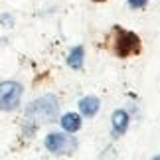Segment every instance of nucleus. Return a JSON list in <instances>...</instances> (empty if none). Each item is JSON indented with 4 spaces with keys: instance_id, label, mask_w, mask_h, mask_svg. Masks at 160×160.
I'll use <instances>...</instances> for the list:
<instances>
[{
    "instance_id": "obj_1",
    "label": "nucleus",
    "mask_w": 160,
    "mask_h": 160,
    "mask_svg": "<svg viewBox=\"0 0 160 160\" xmlns=\"http://www.w3.org/2000/svg\"><path fill=\"white\" fill-rule=\"evenodd\" d=\"M58 109H59L58 99L53 95H46L30 105L28 117H32L34 121H40V122H53L55 117H58Z\"/></svg>"
},
{
    "instance_id": "obj_2",
    "label": "nucleus",
    "mask_w": 160,
    "mask_h": 160,
    "mask_svg": "<svg viewBox=\"0 0 160 160\" xmlns=\"http://www.w3.org/2000/svg\"><path fill=\"white\" fill-rule=\"evenodd\" d=\"M22 99V85L16 81H4L0 83V109L2 111H14L20 105Z\"/></svg>"
},
{
    "instance_id": "obj_3",
    "label": "nucleus",
    "mask_w": 160,
    "mask_h": 160,
    "mask_svg": "<svg viewBox=\"0 0 160 160\" xmlns=\"http://www.w3.org/2000/svg\"><path fill=\"white\" fill-rule=\"evenodd\" d=\"M140 48V40L137 34L132 32H125V30H119L117 32V42H115V52L119 58H128V55L137 53Z\"/></svg>"
},
{
    "instance_id": "obj_4",
    "label": "nucleus",
    "mask_w": 160,
    "mask_h": 160,
    "mask_svg": "<svg viewBox=\"0 0 160 160\" xmlns=\"http://www.w3.org/2000/svg\"><path fill=\"white\" fill-rule=\"evenodd\" d=\"M46 148L53 152V154H59V152H65L71 148V142L67 140V137H63V134L59 132H52L46 137Z\"/></svg>"
},
{
    "instance_id": "obj_5",
    "label": "nucleus",
    "mask_w": 160,
    "mask_h": 160,
    "mask_svg": "<svg viewBox=\"0 0 160 160\" xmlns=\"http://www.w3.org/2000/svg\"><path fill=\"white\" fill-rule=\"evenodd\" d=\"M128 128V115L127 111H115L113 113V137H121Z\"/></svg>"
},
{
    "instance_id": "obj_6",
    "label": "nucleus",
    "mask_w": 160,
    "mask_h": 160,
    "mask_svg": "<svg viewBox=\"0 0 160 160\" xmlns=\"http://www.w3.org/2000/svg\"><path fill=\"white\" fill-rule=\"evenodd\" d=\"M99 107H101V103H99V99H97V97H93V95L83 97V99L79 101V111H81V115H85V117L97 115Z\"/></svg>"
},
{
    "instance_id": "obj_7",
    "label": "nucleus",
    "mask_w": 160,
    "mask_h": 160,
    "mask_svg": "<svg viewBox=\"0 0 160 160\" xmlns=\"http://www.w3.org/2000/svg\"><path fill=\"white\" fill-rule=\"evenodd\" d=\"M61 127H63V131L67 132H75L81 128V117L77 113H67L61 117Z\"/></svg>"
},
{
    "instance_id": "obj_8",
    "label": "nucleus",
    "mask_w": 160,
    "mask_h": 160,
    "mask_svg": "<svg viewBox=\"0 0 160 160\" xmlns=\"http://www.w3.org/2000/svg\"><path fill=\"white\" fill-rule=\"evenodd\" d=\"M83 55H85V50L81 46L73 48L69 58H67V63H69V67H73V69H79V67L83 65Z\"/></svg>"
},
{
    "instance_id": "obj_9",
    "label": "nucleus",
    "mask_w": 160,
    "mask_h": 160,
    "mask_svg": "<svg viewBox=\"0 0 160 160\" xmlns=\"http://www.w3.org/2000/svg\"><path fill=\"white\" fill-rule=\"evenodd\" d=\"M146 2H148V0H128V4H131L132 8H142Z\"/></svg>"
}]
</instances>
